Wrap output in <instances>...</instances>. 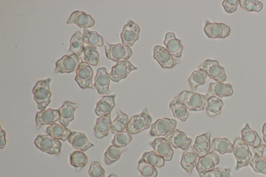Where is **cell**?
<instances>
[{
	"instance_id": "1",
	"label": "cell",
	"mask_w": 266,
	"mask_h": 177,
	"mask_svg": "<svg viewBox=\"0 0 266 177\" xmlns=\"http://www.w3.org/2000/svg\"><path fill=\"white\" fill-rule=\"evenodd\" d=\"M50 78L38 81L33 90L34 100L40 110H44L51 103V93L49 87Z\"/></svg>"
},
{
	"instance_id": "2",
	"label": "cell",
	"mask_w": 266,
	"mask_h": 177,
	"mask_svg": "<svg viewBox=\"0 0 266 177\" xmlns=\"http://www.w3.org/2000/svg\"><path fill=\"white\" fill-rule=\"evenodd\" d=\"M180 102L192 111H203L206 106L207 98L200 94L184 91L178 95Z\"/></svg>"
},
{
	"instance_id": "3",
	"label": "cell",
	"mask_w": 266,
	"mask_h": 177,
	"mask_svg": "<svg viewBox=\"0 0 266 177\" xmlns=\"http://www.w3.org/2000/svg\"><path fill=\"white\" fill-rule=\"evenodd\" d=\"M233 154L236 160L235 170L248 166L252 158L249 145L240 137L235 138L233 142Z\"/></svg>"
},
{
	"instance_id": "4",
	"label": "cell",
	"mask_w": 266,
	"mask_h": 177,
	"mask_svg": "<svg viewBox=\"0 0 266 177\" xmlns=\"http://www.w3.org/2000/svg\"><path fill=\"white\" fill-rule=\"evenodd\" d=\"M152 120L147 107H145L140 114L131 117L126 130L131 135L138 134L149 129Z\"/></svg>"
},
{
	"instance_id": "5",
	"label": "cell",
	"mask_w": 266,
	"mask_h": 177,
	"mask_svg": "<svg viewBox=\"0 0 266 177\" xmlns=\"http://www.w3.org/2000/svg\"><path fill=\"white\" fill-rule=\"evenodd\" d=\"M36 147L49 155L59 156L62 147L61 142L49 135H38L34 141Z\"/></svg>"
},
{
	"instance_id": "6",
	"label": "cell",
	"mask_w": 266,
	"mask_h": 177,
	"mask_svg": "<svg viewBox=\"0 0 266 177\" xmlns=\"http://www.w3.org/2000/svg\"><path fill=\"white\" fill-rule=\"evenodd\" d=\"M104 48L106 57L114 62L128 61L132 55L131 49L121 44L104 43Z\"/></svg>"
},
{
	"instance_id": "7",
	"label": "cell",
	"mask_w": 266,
	"mask_h": 177,
	"mask_svg": "<svg viewBox=\"0 0 266 177\" xmlns=\"http://www.w3.org/2000/svg\"><path fill=\"white\" fill-rule=\"evenodd\" d=\"M198 69L204 71L208 77L217 82L223 83L227 79L225 69L219 64L218 61L206 60Z\"/></svg>"
},
{
	"instance_id": "8",
	"label": "cell",
	"mask_w": 266,
	"mask_h": 177,
	"mask_svg": "<svg viewBox=\"0 0 266 177\" xmlns=\"http://www.w3.org/2000/svg\"><path fill=\"white\" fill-rule=\"evenodd\" d=\"M93 71L88 64L83 62L76 71L75 81L82 89H93L95 87L92 82Z\"/></svg>"
},
{
	"instance_id": "9",
	"label": "cell",
	"mask_w": 266,
	"mask_h": 177,
	"mask_svg": "<svg viewBox=\"0 0 266 177\" xmlns=\"http://www.w3.org/2000/svg\"><path fill=\"white\" fill-rule=\"evenodd\" d=\"M177 121L168 118L158 119L151 125V136L159 137L167 135L176 130Z\"/></svg>"
},
{
	"instance_id": "10",
	"label": "cell",
	"mask_w": 266,
	"mask_h": 177,
	"mask_svg": "<svg viewBox=\"0 0 266 177\" xmlns=\"http://www.w3.org/2000/svg\"><path fill=\"white\" fill-rule=\"evenodd\" d=\"M83 63L81 57L75 55H65L56 63L55 72L57 73H70L77 70Z\"/></svg>"
},
{
	"instance_id": "11",
	"label": "cell",
	"mask_w": 266,
	"mask_h": 177,
	"mask_svg": "<svg viewBox=\"0 0 266 177\" xmlns=\"http://www.w3.org/2000/svg\"><path fill=\"white\" fill-rule=\"evenodd\" d=\"M153 58L164 69H172L180 63V61L174 58L167 48L162 46H154Z\"/></svg>"
},
{
	"instance_id": "12",
	"label": "cell",
	"mask_w": 266,
	"mask_h": 177,
	"mask_svg": "<svg viewBox=\"0 0 266 177\" xmlns=\"http://www.w3.org/2000/svg\"><path fill=\"white\" fill-rule=\"evenodd\" d=\"M219 163V157L215 152H210L207 155L200 158L196 166L200 177H205L208 172L214 170Z\"/></svg>"
},
{
	"instance_id": "13",
	"label": "cell",
	"mask_w": 266,
	"mask_h": 177,
	"mask_svg": "<svg viewBox=\"0 0 266 177\" xmlns=\"http://www.w3.org/2000/svg\"><path fill=\"white\" fill-rule=\"evenodd\" d=\"M140 28L134 21H129L125 25L121 34L122 43L123 45L130 47L139 39Z\"/></svg>"
},
{
	"instance_id": "14",
	"label": "cell",
	"mask_w": 266,
	"mask_h": 177,
	"mask_svg": "<svg viewBox=\"0 0 266 177\" xmlns=\"http://www.w3.org/2000/svg\"><path fill=\"white\" fill-rule=\"evenodd\" d=\"M138 70V67L133 66L128 61L118 62L112 68L110 77L112 81L117 83L126 78L131 71Z\"/></svg>"
},
{
	"instance_id": "15",
	"label": "cell",
	"mask_w": 266,
	"mask_h": 177,
	"mask_svg": "<svg viewBox=\"0 0 266 177\" xmlns=\"http://www.w3.org/2000/svg\"><path fill=\"white\" fill-rule=\"evenodd\" d=\"M110 74L105 67L99 68L94 79V86L100 95H110V90L111 83Z\"/></svg>"
},
{
	"instance_id": "16",
	"label": "cell",
	"mask_w": 266,
	"mask_h": 177,
	"mask_svg": "<svg viewBox=\"0 0 266 177\" xmlns=\"http://www.w3.org/2000/svg\"><path fill=\"white\" fill-rule=\"evenodd\" d=\"M165 139L175 149L187 150L191 146L193 140L188 137L185 134L178 130H175L168 134Z\"/></svg>"
},
{
	"instance_id": "17",
	"label": "cell",
	"mask_w": 266,
	"mask_h": 177,
	"mask_svg": "<svg viewBox=\"0 0 266 177\" xmlns=\"http://www.w3.org/2000/svg\"><path fill=\"white\" fill-rule=\"evenodd\" d=\"M204 32L209 38L225 39L230 34V28L223 23L207 22L204 27Z\"/></svg>"
},
{
	"instance_id": "18",
	"label": "cell",
	"mask_w": 266,
	"mask_h": 177,
	"mask_svg": "<svg viewBox=\"0 0 266 177\" xmlns=\"http://www.w3.org/2000/svg\"><path fill=\"white\" fill-rule=\"evenodd\" d=\"M155 153L163 157L165 161L172 160L174 151L171 144L169 141L164 138H156L150 143Z\"/></svg>"
},
{
	"instance_id": "19",
	"label": "cell",
	"mask_w": 266,
	"mask_h": 177,
	"mask_svg": "<svg viewBox=\"0 0 266 177\" xmlns=\"http://www.w3.org/2000/svg\"><path fill=\"white\" fill-rule=\"evenodd\" d=\"M60 114L59 110L48 109L38 112L36 114L37 129H40L42 126L52 125L59 121Z\"/></svg>"
},
{
	"instance_id": "20",
	"label": "cell",
	"mask_w": 266,
	"mask_h": 177,
	"mask_svg": "<svg viewBox=\"0 0 266 177\" xmlns=\"http://www.w3.org/2000/svg\"><path fill=\"white\" fill-rule=\"evenodd\" d=\"M233 94V87L230 83L222 82L211 83L209 84L206 98L211 96H216L220 98L227 97Z\"/></svg>"
},
{
	"instance_id": "21",
	"label": "cell",
	"mask_w": 266,
	"mask_h": 177,
	"mask_svg": "<svg viewBox=\"0 0 266 177\" xmlns=\"http://www.w3.org/2000/svg\"><path fill=\"white\" fill-rule=\"evenodd\" d=\"M67 24H75L81 28H88L93 27L95 21L89 15L85 12L75 11L70 16Z\"/></svg>"
},
{
	"instance_id": "22",
	"label": "cell",
	"mask_w": 266,
	"mask_h": 177,
	"mask_svg": "<svg viewBox=\"0 0 266 177\" xmlns=\"http://www.w3.org/2000/svg\"><path fill=\"white\" fill-rule=\"evenodd\" d=\"M112 122L111 114L97 118L94 128L95 137L102 139L108 136L112 128Z\"/></svg>"
},
{
	"instance_id": "23",
	"label": "cell",
	"mask_w": 266,
	"mask_h": 177,
	"mask_svg": "<svg viewBox=\"0 0 266 177\" xmlns=\"http://www.w3.org/2000/svg\"><path fill=\"white\" fill-rule=\"evenodd\" d=\"M115 97L116 95L103 96L96 104V114L99 117L110 114L115 106Z\"/></svg>"
},
{
	"instance_id": "24",
	"label": "cell",
	"mask_w": 266,
	"mask_h": 177,
	"mask_svg": "<svg viewBox=\"0 0 266 177\" xmlns=\"http://www.w3.org/2000/svg\"><path fill=\"white\" fill-rule=\"evenodd\" d=\"M198 158L194 146H190L183 153L180 164L186 172L192 174L197 166Z\"/></svg>"
},
{
	"instance_id": "25",
	"label": "cell",
	"mask_w": 266,
	"mask_h": 177,
	"mask_svg": "<svg viewBox=\"0 0 266 177\" xmlns=\"http://www.w3.org/2000/svg\"><path fill=\"white\" fill-rule=\"evenodd\" d=\"M164 44L173 57L179 58L181 56L183 46L181 41L176 38L174 33H168L166 34Z\"/></svg>"
},
{
	"instance_id": "26",
	"label": "cell",
	"mask_w": 266,
	"mask_h": 177,
	"mask_svg": "<svg viewBox=\"0 0 266 177\" xmlns=\"http://www.w3.org/2000/svg\"><path fill=\"white\" fill-rule=\"evenodd\" d=\"M68 141L74 149L84 152L94 145L88 140L85 134L79 132H73Z\"/></svg>"
},
{
	"instance_id": "27",
	"label": "cell",
	"mask_w": 266,
	"mask_h": 177,
	"mask_svg": "<svg viewBox=\"0 0 266 177\" xmlns=\"http://www.w3.org/2000/svg\"><path fill=\"white\" fill-rule=\"evenodd\" d=\"M78 107V104H77L73 103L68 101L65 102L59 109L60 114L59 120L60 124L67 127L70 122L74 120V113Z\"/></svg>"
},
{
	"instance_id": "28",
	"label": "cell",
	"mask_w": 266,
	"mask_h": 177,
	"mask_svg": "<svg viewBox=\"0 0 266 177\" xmlns=\"http://www.w3.org/2000/svg\"><path fill=\"white\" fill-rule=\"evenodd\" d=\"M210 145V134L208 133L197 137L193 146L196 154L200 158L209 153Z\"/></svg>"
},
{
	"instance_id": "29",
	"label": "cell",
	"mask_w": 266,
	"mask_h": 177,
	"mask_svg": "<svg viewBox=\"0 0 266 177\" xmlns=\"http://www.w3.org/2000/svg\"><path fill=\"white\" fill-rule=\"evenodd\" d=\"M169 107L173 116L182 122H185L189 118L190 113L188 109L180 102L178 96H176L171 101Z\"/></svg>"
},
{
	"instance_id": "30",
	"label": "cell",
	"mask_w": 266,
	"mask_h": 177,
	"mask_svg": "<svg viewBox=\"0 0 266 177\" xmlns=\"http://www.w3.org/2000/svg\"><path fill=\"white\" fill-rule=\"evenodd\" d=\"M217 151L221 155L233 153V145L227 138H216L211 143L210 152Z\"/></svg>"
},
{
	"instance_id": "31",
	"label": "cell",
	"mask_w": 266,
	"mask_h": 177,
	"mask_svg": "<svg viewBox=\"0 0 266 177\" xmlns=\"http://www.w3.org/2000/svg\"><path fill=\"white\" fill-rule=\"evenodd\" d=\"M46 132L51 137L63 141L68 140L72 133L66 126L57 123L49 126Z\"/></svg>"
},
{
	"instance_id": "32",
	"label": "cell",
	"mask_w": 266,
	"mask_h": 177,
	"mask_svg": "<svg viewBox=\"0 0 266 177\" xmlns=\"http://www.w3.org/2000/svg\"><path fill=\"white\" fill-rule=\"evenodd\" d=\"M85 43L83 34L81 32H76L70 39L68 53L78 57L82 56L85 51Z\"/></svg>"
},
{
	"instance_id": "33",
	"label": "cell",
	"mask_w": 266,
	"mask_h": 177,
	"mask_svg": "<svg viewBox=\"0 0 266 177\" xmlns=\"http://www.w3.org/2000/svg\"><path fill=\"white\" fill-rule=\"evenodd\" d=\"M126 150V147H119L114 145L110 146L104 154L103 161L105 165L110 166L118 161L122 154Z\"/></svg>"
},
{
	"instance_id": "34",
	"label": "cell",
	"mask_w": 266,
	"mask_h": 177,
	"mask_svg": "<svg viewBox=\"0 0 266 177\" xmlns=\"http://www.w3.org/2000/svg\"><path fill=\"white\" fill-rule=\"evenodd\" d=\"M242 139L243 140L254 148H257L261 143V140L257 133L250 128V124L247 123L245 127L242 130Z\"/></svg>"
},
{
	"instance_id": "35",
	"label": "cell",
	"mask_w": 266,
	"mask_h": 177,
	"mask_svg": "<svg viewBox=\"0 0 266 177\" xmlns=\"http://www.w3.org/2000/svg\"><path fill=\"white\" fill-rule=\"evenodd\" d=\"M224 106L223 100L216 96H211L207 99L206 110L209 117H215L221 113Z\"/></svg>"
},
{
	"instance_id": "36",
	"label": "cell",
	"mask_w": 266,
	"mask_h": 177,
	"mask_svg": "<svg viewBox=\"0 0 266 177\" xmlns=\"http://www.w3.org/2000/svg\"><path fill=\"white\" fill-rule=\"evenodd\" d=\"M129 118L127 114L123 113L120 110L117 111V116L112 122L111 132L114 134L122 132L126 129Z\"/></svg>"
},
{
	"instance_id": "37",
	"label": "cell",
	"mask_w": 266,
	"mask_h": 177,
	"mask_svg": "<svg viewBox=\"0 0 266 177\" xmlns=\"http://www.w3.org/2000/svg\"><path fill=\"white\" fill-rule=\"evenodd\" d=\"M208 77L207 73L201 69L195 71L188 79L189 83L194 91H196L198 87L205 84Z\"/></svg>"
},
{
	"instance_id": "38",
	"label": "cell",
	"mask_w": 266,
	"mask_h": 177,
	"mask_svg": "<svg viewBox=\"0 0 266 177\" xmlns=\"http://www.w3.org/2000/svg\"><path fill=\"white\" fill-rule=\"evenodd\" d=\"M83 37L85 43L88 45L95 47H102L104 45L102 37L96 32L90 31L88 28H85Z\"/></svg>"
},
{
	"instance_id": "39",
	"label": "cell",
	"mask_w": 266,
	"mask_h": 177,
	"mask_svg": "<svg viewBox=\"0 0 266 177\" xmlns=\"http://www.w3.org/2000/svg\"><path fill=\"white\" fill-rule=\"evenodd\" d=\"M88 158L83 151L74 152L70 157V164L77 170H81L88 163Z\"/></svg>"
},
{
	"instance_id": "40",
	"label": "cell",
	"mask_w": 266,
	"mask_h": 177,
	"mask_svg": "<svg viewBox=\"0 0 266 177\" xmlns=\"http://www.w3.org/2000/svg\"><path fill=\"white\" fill-rule=\"evenodd\" d=\"M141 159L154 167L161 168L165 164L164 159L158 155L155 151L146 152Z\"/></svg>"
},
{
	"instance_id": "41",
	"label": "cell",
	"mask_w": 266,
	"mask_h": 177,
	"mask_svg": "<svg viewBox=\"0 0 266 177\" xmlns=\"http://www.w3.org/2000/svg\"><path fill=\"white\" fill-rule=\"evenodd\" d=\"M84 60L86 63L92 66L98 65L99 54L96 47L87 45L85 46L84 51Z\"/></svg>"
},
{
	"instance_id": "42",
	"label": "cell",
	"mask_w": 266,
	"mask_h": 177,
	"mask_svg": "<svg viewBox=\"0 0 266 177\" xmlns=\"http://www.w3.org/2000/svg\"><path fill=\"white\" fill-rule=\"evenodd\" d=\"M132 136L127 130L115 135L112 141L113 145L119 147H126L132 140Z\"/></svg>"
},
{
	"instance_id": "43",
	"label": "cell",
	"mask_w": 266,
	"mask_h": 177,
	"mask_svg": "<svg viewBox=\"0 0 266 177\" xmlns=\"http://www.w3.org/2000/svg\"><path fill=\"white\" fill-rule=\"evenodd\" d=\"M138 169L143 176L145 177H156L157 171L155 167L141 159L139 162Z\"/></svg>"
},
{
	"instance_id": "44",
	"label": "cell",
	"mask_w": 266,
	"mask_h": 177,
	"mask_svg": "<svg viewBox=\"0 0 266 177\" xmlns=\"http://www.w3.org/2000/svg\"><path fill=\"white\" fill-rule=\"evenodd\" d=\"M240 5L242 9L250 12H259L263 7V4L256 0H242Z\"/></svg>"
},
{
	"instance_id": "45",
	"label": "cell",
	"mask_w": 266,
	"mask_h": 177,
	"mask_svg": "<svg viewBox=\"0 0 266 177\" xmlns=\"http://www.w3.org/2000/svg\"><path fill=\"white\" fill-rule=\"evenodd\" d=\"M250 165L255 172L263 174H266V161L257 154H255L254 158L250 162Z\"/></svg>"
},
{
	"instance_id": "46",
	"label": "cell",
	"mask_w": 266,
	"mask_h": 177,
	"mask_svg": "<svg viewBox=\"0 0 266 177\" xmlns=\"http://www.w3.org/2000/svg\"><path fill=\"white\" fill-rule=\"evenodd\" d=\"M88 173L90 177H105V170L99 162H93L91 164Z\"/></svg>"
},
{
	"instance_id": "47",
	"label": "cell",
	"mask_w": 266,
	"mask_h": 177,
	"mask_svg": "<svg viewBox=\"0 0 266 177\" xmlns=\"http://www.w3.org/2000/svg\"><path fill=\"white\" fill-rule=\"evenodd\" d=\"M231 169L229 168L217 167L214 170L208 172L207 177H230Z\"/></svg>"
},
{
	"instance_id": "48",
	"label": "cell",
	"mask_w": 266,
	"mask_h": 177,
	"mask_svg": "<svg viewBox=\"0 0 266 177\" xmlns=\"http://www.w3.org/2000/svg\"><path fill=\"white\" fill-rule=\"evenodd\" d=\"M240 4V0H225L222 5L226 13L232 14L237 11V7Z\"/></svg>"
},
{
	"instance_id": "49",
	"label": "cell",
	"mask_w": 266,
	"mask_h": 177,
	"mask_svg": "<svg viewBox=\"0 0 266 177\" xmlns=\"http://www.w3.org/2000/svg\"><path fill=\"white\" fill-rule=\"evenodd\" d=\"M255 154L266 161V144H260L257 148L254 149Z\"/></svg>"
},
{
	"instance_id": "50",
	"label": "cell",
	"mask_w": 266,
	"mask_h": 177,
	"mask_svg": "<svg viewBox=\"0 0 266 177\" xmlns=\"http://www.w3.org/2000/svg\"><path fill=\"white\" fill-rule=\"evenodd\" d=\"M7 144L6 133L1 126L0 128V148L4 149Z\"/></svg>"
},
{
	"instance_id": "51",
	"label": "cell",
	"mask_w": 266,
	"mask_h": 177,
	"mask_svg": "<svg viewBox=\"0 0 266 177\" xmlns=\"http://www.w3.org/2000/svg\"><path fill=\"white\" fill-rule=\"evenodd\" d=\"M262 132L263 134V141L266 143V122L264 123V124L262 126Z\"/></svg>"
},
{
	"instance_id": "52",
	"label": "cell",
	"mask_w": 266,
	"mask_h": 177,
	"mask_svg": "<svg viewBox=\"0 0 266 177\" xmlns=\"http://www.w3.org/2000/svg\"><path fill=\"white\" fill-rule=\"evenodd\" d=\"M108 177H119V176L116 174L112 173Z\"/></svg>"
},
{
	"instance_id": "53",
	"label": "cell",
	"mask_w": 266,
	"mask_h": 177,
	"mask_svg": "<svg viewBox=\"0 0 266 177\" xmlns=\"http://www.w3.org/2000/svg\"><path fill=\"white\" fill-rule=\"evenodd\" d=\"M266 177V176H265Z\"/></svg>"
}]
</instances>
